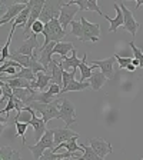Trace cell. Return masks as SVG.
I'll use <instances>...</instances> for the list:
<instances>
[{
    "label": "cell",
    "instance_id": "cell-1",
    "mask_svg": "<svg viewBox=\"0 0 143 160\" xmlns=\"http://www.w3.org/2000/svg\"><path fill=\"white\" fill-rule=\"evenodd\" d=\"M27 149L33 154V160H39L43 156V153L47 149H54V137H53V129H47L43 137L34 143V146H27Z\"/></svg>",
    "mask_w": 143,
    "mask_h": 160
},
{
    "label": "cell",
    "instance_id": "cell-2",
    "mask_svg": "<svg viewBox=\"0 0 143 160\" xmlns=\"http://www.w3.org/2000/svg\"><path fill=\"white\" fill-rule=\"evenodd\" d=\"M43 36H44L43 46H47L49 43H53V42L54 43H59L66 36V30H63V27L60 26L59 19H54L52 22H49L47 24H44Z\"/></svg>",
    "mask_w": 143,
    "mask_h": 160
},
{
    "label": "cell",
    "instance_id": "cell-3",
    "mask_svg": "<svg viewBox=\"0 0 143 160\" xmlns=\"http://www.w3.org/2000/svg\"><path fill=\"white\" fill-rule=\"evenodd\" d=\"M60 102L62 100H54L53 103L44 104V103H32L30 107L34 110V112H39L42 114V119L44 120V123H47L49 120L52 119H60Z\"/></svg>",
    "mask_w": 143,
    "mask_h": 160
},
{
    "label": "cell",
    "instance_id": "cell-4",
    "mask_svg": "<svg viewBox=\"0 0 143 160\" xmlns=\"http://www.w3.org/2000/svg\"><path fill=\"white\" fill-rule=\"evenodd\" d=\"M82 23V37L80 42H92L97 43L100 40V24L99 23H90L84 19V16L80 17Z\"/></svg>",
    "mask_w": 143,
    "mask_h": 160
},
{
    "label": "cell",
    "instance_id": "cell-5",
    "mask_svg": "<svg viewBox=\"0 0 143 160\" xmlns=\"http://www.w3.org/2000/svg\"><path fill=\"white\" fill-rule=\"evenodd\" d=\"M63 2H44L43 10L40 14V22H43L44 24H47L49 22L54 19H59L62 7H63Z\"/></svg>",
    "mask_w": 143,
    "mask_h": 160
},
{
    "label": "cell",
    "instance_id": "cell-6",
    "mask_svg": "<svg viewBox=\"0 0 143 160\" xmlns=\"http://www.w3.org/2000/svg\"><path fill=\"white\" fill-rule=\"evenodd\" d=\"M60 119L66 123V127L76 123V110H74L73 103L64 97L60 102Z\"/></svg>",
    "mask_w": 143,
    "mask_h": 160
},
{
    "label": "cell",
    "instance_id": "cell-7",
    "mask_svg": "<svg viewBox=\"0 0 143 160\" xmlns=\"http://www.w3.org/2000/svg\"><path fill=\"white\" fill-rule=\"evenodd\" d=\"M117 4H119L120 10H122V13H123V29L127 30L132 36H136L140 24L137 23V20L133 17V13L126 7V4L125 3H117Z\"/></svg>",
    "mask_w": 143,
    "mask_h": 160
},
{
    "label": "cell",
    "instance_id": "cell-8",
    "mask_svg": "<svg viewBox=\"0 0 143 160\" xmlns=\"http://www.w3.org/2000/svg\"><path fill=\"white\" fill-rule=\"evenodd\" d=\"M89 146L102 159H105L107 154H110L113 152L112 150V144L109 142H106L105 139H102V137H92V139H89Z\"/></svg>",
    "mask_w": 143,
    "mask_h": 160
},
{
    "label": "cell",
    "instance_id": "cell-9",
    "mask_svg": "<svg viewBox=\"0 0 143 160\" xmlns=\"http://www.w3.org/2000/svg\"><path fill=\"white\" fill-rule=\"evenodd\" d=\"M40 49V44L37 42V34L30 33L29 39L26 42H23V44L16 50L19 54H23V56H29V57H36L34 52Z\"/></svg>",
    "mask_w": 143,
    "mask_h": 160
},
{
    "label": "cell",
    "instance_id": "cell-10",
    "mask_svg": "<svg viewBox=\"0 0 143 160\" xmlns=\"http://www.w3.org/2000/svg\"><path fill=\"white\" fill-rule=\"evenodd\" d=\"M77 10H79L77 6H73V4H69V3L63 4L62 12H60V16H59V23H60V26L63 27V30H66V27L74 20Z\"/></svg>",
    "mask_w": 143,
    "mask_h": 160
},
{
    "label": "cell",
    "instance_id": "cell-11",
    "mask_svg": "<svg viewBox=\"0 0 143 160\" xmlns=\"http://www.w3.org/2000/svg\"><path fill=\"white\" fill-rule=\"evenodd\" d=\"M43 6H44V2H42V0L33 2V4H32V10H30L29 22H27L26 27L23 29V36H30V30H32V26L34 24V22H37V20L40 19V14H42Z\"/></svg>",
    "mask_w": 143,
    "mask_h": 160
},
{
    "label": "cell",
    "instance_id": "cell-12",
    "mask_svg": "<svg viewBox=\"0 0 143 160\" xmlns=\"http://www.w3.org/2000/svg\"><path fill=\"white\" fill-rule=\"evenodd\" d=\"M53 137H54V147H57L59 144L69 142L72 137H79V134L73 130H70L69 127H56L53 129Z\"/></svg>",
    "mask_w": 143,
    "mask_h": 160
},
{
    "label": "cell",
    "instance_id": "cell-13",
    "mask_svg": "<svg viewBox=\"0 0 143 160\" xmlns=\"http://www.w3.org/2000/svg\"><path fill=\"white\" fill-rule=\"evenodd\" d=\"M54 46H56V43H49L47 46H40V49L37 50V52H40V56H39V63L42 64V66L44 67V70H49V64L50 62H52V59H53V49Z\"/></svg>",
    "mask_w": 143,
    "mask_h": 160
},
{
    "label": "cell",
    "instance_id": "cell-14",
    "mask_svg": "<svg viewBox=\"0 0 143 160\" xmlns=\"http://www.w3.org/2000/svg\"><path fill=\"white\" fill-rule=\"evenodd\" d=\"M115 60H116L115 56H112V57H107V59H103V60H93L92 64L96 66V67H99V70L107 77V79H112L113 74H115V72H113Z\"/></svg>",
    "mask_w": 143,
    "mask_h": 160
},
{
    "label": "cell",
    "instance_id": "cell-15",
    "mask_svg": "<svg viewBox=\"0 0 143 160\" xmlns=\"http://www.w3.org/2000/svg\"><path fill=\"white\" fill-rule=\"evenodd\" d=\"M27 6V2H24V3H12L9 7H7V13L4 14V17L2 20L4 22V24L6 23H13L14 20H16V17L19 16L20 12H23L24 9H26Z\"/></svg>",
    "mask_w": 143,
    "mask_h": 160
},
{
    "label": "cell",
    "instance_id": "cell-16",
    "mask_svg": "<svg viewBox=\"0 0 143 160\" xmlns=\"http://www.w3.org/2000/svg\"><path fill=\"white\" fill-rule=\"evenodd\" d=\"M115 10H116V17H115V19H112V17L106 13L103 14V17L110 23V26H109L110 33H113V32L116 33V30L119 29L120 26H123V13H122V10H120V7L117 3H115Z\"/></svg>",
    "mask_w": 143,
    "mask_h": 160
},
{
    "label": "cell",
    "instance_id": "cell-17",
    "mask_svg": "<svg viewBox=\"0 0 143 160\" xmlns=\"http://www.w3.org/2000/svg\"><path fill=\"white\" fill-rule=\"evenodd\" d=\"M80 62L82 60L77 59V54H76V49L72 50V56L70 57H62V60H60V66H62V69L64 70V72H70L72 70H77V67L80 66Z\"/></svg>",
    "mask_w": 143,
    "mask_h": 160
},
{
    "label": "cell",
    "instance_id": "cell-18",
    "mask_svg": "<svg viewBox=\"0 0 143 160\" xmlns=\"http://www.w3.org/2000/svg\"><path fill=\"white\" fill-rule=\"evenodd\" d=\"M30 126H33V130H34V142H39L42 137H43V134L46 133V123H44L43 119H40V117H36L34 116L33 119H32V122H30Z\"/></svg>",
    "mask_w": 143,
    "mask_h": 160
},
{
    "label": "cell",
    "instance_id": "cell-19",
    "mask_svg": "<svg viewBox=\"0 0 143 160\" xmlns=\"http://www.w3.org/2000/svg\"><path fill=\"white\" fill-rule=\"evenodd\" d=\"M107 82V77L105 76L102 72H100L99 69L94 70L93 74H92V77H90V87H92V90H94V92H97V90H100L102 87H103V84Z\"/></svg>",
    "mask_w": 143,
    "mask_h": 160
},
{
    "label": "cell",
    "instance_id": "cell-20",
    "mask_svg": "<svg viewBox=\"0 0 143 160\" xmlns=\"http://www.w3.org/2000/svg\"><path fill=\"white\" fill-rule=\"evenodd\" d=\"M36 83H37V92H46V87L52 84V76L46 72H39L36 73Z\"/></svg>",
    "mask_w": 143,
    "mask_h": 160
},
{
    "label": "cell",
    "instance_id": "cell-21",
    "mask_svg": "<svg viewBox=\"0 0 143 160\" xmlns=\"http://www.w3.org/2000/svg\"><path fill=\"white\" fill-rule=\"evenodd\" d=\"M80 73H82V77H80V82L83 83L86 79H90L92 77V74H93V72L92 70H96V66H89L87 64V54L84 53L83 57H82V62H80Z\"/></svg>",
    "mask_w": 143,
    "mask_h": 160
},
{
    "label": "cell",
    "instance_id": "cell-22",
    "mask_svg": "<svg viewBox=\"0 0 143 160\" xmlns=\"http://www.w3.org/2000/svg\"><path fill=\"white\" fill-rule=\"evenodd\" d=\"M32 4H33V0H29L27 2V6L23 12H20L19 16L16 17L13 23L16 24V27H26L27 22H29V16H30V10H32Z\"/></svg>",
    "mask_w": 143,
    "mask_h": 160
},
{
    "label": "cell",
    "instance_id": "cell-23",
    "mask_svg": "<svg viewBox=\"0 0 143 160\" xmlns=\"http://www.w3.org/2000/svg\"><path fill=\"white\" fill-rule=\"evenodd\" d=\"M80 149L84 152V154L83 156H79V154L76 153V156H74L76 160H105V159H102V157L97 156L89 144H80Z\"/></svg>",
    "mask_w": 143,
    "mask_h": 160
},
{
    "label": "cell",
    "instance_id": "cell-24",
    "mask_svg": "<svg viewBox=\"0 0 143 160\" xmlns=\"http://www.w3.org/2000/svg\"><path fill=\"white\" fill-rule=\"evenodd\" d=\"M77 139H79V137H72L69 142H64V143L59 144L57 147H54L53 149V153H57V150H60V149H66V152L77 153V152L80 150V146L77 144Z\"/></svg>",
    "mask_w": 143,
    "mask_h": 160
},
{
    "label": "cell",
    "instance_id": "cell-25",
    "mask_svg": "<svg viewBox=\"0 0 143 160\" xmlns=\"http://www.w3.org/2000/svg\"><path fill=\"white\" fill-rule=\"evenodd\" d=\"M73 49H74L73 43H70V42H59V43H56V46L53 49V54H59L62 57H66L67 53L72 52Z\"/></svg>",
    "mask_w": 143,
    "mask_h": 160
},
{
    "label": "cell",
    "instance_id": "cell-26",
    "mask_svg": "<svg viewBox=\"0 0 143 160\" xmlns=\"http://www.w3.org/2000/svg\"><path fill=\"white\" fill-rule=\"evenodd\" d=\"M90 87V83L89 82H77L76 79H73L72 82L69 83V86L66 87V89L62 90V93L60 94H63V93H67V92H80V90H84V89H89Z\"/></svg>",
    "mask_w": 143,
    "mask_h": 160
},
{
    "label": "cell",
    "instance_id": "cell-27",
    "mask_svg": "<svg viewBox=\"0 0 143 160\" xmlns=\"http://www.w3.org/2000/svg\"><path fill=\"white\" fill-rule=\"evenodd\" d=\"M10 60H14V62H16V63H19L20 66L23 67V69H29L32 57L23 56V54H19L16 50H14V52H10Z\"/></svg>",
    "mask_w": 143,
    "mask_h": 160
},
{
    "label": "cell",
    "instance_id": "cell-28",
    "mask_svg": "<svg viewBox=\"0 0 143 160\" xmlns=\"http://www.w3.org/2000/svg\"><path fill=\"white\" fill-rule=\"evenodd\" d=\"M9 79H24V80H29V82H33V80H36V74L33 73V70L30 69H20L14 76L7 77V80Z\"/></svg>",
    "mask_w": 143,
    "mask_h": 160
},
{
    "label": "cell",
    "instance_id": "cell-29",
    "mask_svg": "<svg viewBox=\"0 0 143 160\" xmlns=\"http://www.w3.org/2000/svg\"><path fill=\"white\" fill-rule=\"evenodd\" d=\"M6 83L12 89H32L30 82L24 79H9V80H6Z\"/></svg>",
    "mask_w": 143,
    "mask_h": 160
},
{
    "label": "cell",
    "instance_id": "cell-30",
    "mask_svg": "<svg viewBox=\"0 0 143 160\" xmlns=\"http://www.w3.org/2000/svg\"><path fill=\"white\" fill-rule=\"evenodd\" d=\"M14 124H16V136L23 137L22 139V146H26V130L29 127V124L20 123V122H16V120H14Z\"/></svg>",
    "mask_w": 143,
    "mask_h": 160
},
{
    "label": "cell",
    "instance_id": "cell-31",
    "mask_svg": "<svg viewBox=\"0 0 143 160\" xmlns=\"http://www.w3.org/2000/svg\"><path fill=\"white\" fill-rule=\"evenodd\" d=\"M14 150L9 146H3L0 147V160H12L13 157Z\"/></svg>",
    "mask_w": 143,
    "mask_h": 160
},
{
    "label": "cell",
    "instance_id": "cell-32",
    "mask_svg": "<svg viewBox=\"0 0 143 160\" xmlns=\"http://www.w3.org/2000/svg\"><path fill=\"white\" fill-rule=\"evenodd\" d=\"M129 46H130V49H132V52H133L135 59L139 60V63H140V69H143V53H142V50L137 49L136 44H135L133 42H130Z\"/></svg>",
    "mask_w": 143,
    "mask_h": 160
},
{
    "label": "cell",
    "instance_id": "cell-33",
    "mask_svg": "<svg viewBox=\"0 0 143 160\" xmlns=\"http://www.w3.org/2000/svg\"><path fill=\"white\" fill-rule=\"evenodd\" d=\"M70 26H72L70 33L73 34V36H76L77 39H80V37H82V23H80V20L79 22H77V20H73V22L70 23Z\"/></svg>",
    "mask_w": 143,
    "mask_h": 160
},
{
    "label": "cell",
    "instance_id": "cell-34",
    "mask_svg": "<svg viewBox=\"0 0 143 160\" xmlns=\"http://www.w3.org/2000/svg\"><path fill=\"white\" fill-rule=\"evenodd\" d=\"M86 7L87 10H90V12H96V13H99L100 16H103V12L100 10L99 7V2L97 0H86Z\"/></svg>",
    "mask_w": 143,
    "mask_h": 160
},
{
    "label": "cell",
    "instance_id": "cell-35",
    "mask_svg": "<svg viewBox=\"0 0 143 160\" xmlns=\"http://www.w3.org/2000/svg\"><path fill=\"white\" fill-rule=\"evenodd\" d=\"M115 59L119 62V67H120V69H126V67L132 63L133 57H122V56H119V54H115Z\"/></svg>",
    "mask_w": 143,
    "mask_h": 160
},
{
    "label": "cell",
    "instance_id": "cell-36",
    "mask_svg": "<svg viewBox=\"0 0 143 160\" xmlns=\"http://www.w3.org/2000/svg\"><path fill=\"white\" fill-rule=\"evenodd\" d=\"M74 74H76V70H72V72H64L63 70V89H66L69 86V83L74 79Z\"/></svg>",
    "mask_w": 143,
    "mask_h": 160
},
{
    "label": "cell",
    "instance_id": "cell-37",
    "mask_svg": "<svg viewBox=\"0 0 143 160\" xmlns=\"http://www.w3.org/2000/svg\"><path fill=\"white\" fill-rule=\"evenodd\" d=\"M13 109H16V104H14V96H12L9 100H7V106L4 107L3 110H0V113H2V114H6V116H7L10 110H13Z\"/></svg>",
    "mask_w": 143,
    "mask_h": 160
},
{
    "label": "cell",
    "instance_id": "cell-38",
    "mask_svg": "<svg viewBox=\"0 0 143 160\" xmlns=\"http://www.w3.org/2000/svg\"><path fill=\"white\" fill-rule=\"evenodd\" d=\"M43 30H44V23L43 22H40V20H37V22H34V24L32 26V33L34 34H43Z\"/></svg>",
    "mask_w": 143,
    "mask_h": 160
},
{
    "label": "cell",
    "instance_id": "cell-39",
    "mask_svg": "<svg viewBox=\"0 0 143 160\" xmlns=\"http://www.w3.org/2000/svg\"><path fill=\"white\" fill-rule=\"evenodd\" d=\"M7 7H9V6H6L3 2H0V20L3 19L4 14L7 13Z\"/></svg>",
    "mask_w": 143,
    "mask_h": 160
},
{
    "label": "cell",
    "instance_id": "cell-40",
    "mask_svg": "<svg viewBox=\"0 0 143 160\" xmlns=\"http://www.w3.org/2000/svg\"><path fill=\"white\" fill-rule=\"evenodd\" d=\"M12 160H23V159L20 157V153H19V152H16V150H14V153H13V157H12Z\"/></svg>",
    "mask_w": 143,
    "mask_h": 160
},
{
    "label": "cell",
    "instance_id": "cell-41",
    "mask_svg": "<svg viewBox=\"0 0 143 160\" xmlns=\"http://www.w3.org/2000/svg\"><path fill=\"white\" fill-rule=\"evenodd\" d=\"M7 120H9V114H7V116H3V114L0 113V123H6Z\"/></svg>",
    "mask_w": 143,
    "mask_h": 160
},
{
    "label": "cell",
    "instance_id": "cell-42",
    "mask_svg": "<svg viewBox=\"0 0 143 160\" xmlns=\"http://www.w3.org/2000/svg\"><path fill=\"white\" fill-rule=\"evenodd\" d=\"M126 69H127V70H129V72H135V70H136V67H135V66H133V64L130 63V64H129V66H127V67H126Z\"/></svg>",
    "mask_w": 143,
    "mask_h": 160
},
{
    "label": "cell",
    "instance_id": "cell-43",
    "mask_svg": "<svg viewBox=\"0 0 143 160\" xmlns=\"http://www.w3.org/2000/svg\"><path fill=\"white\" fill-rule=\"evenodd\" d=\"M140 6H143V0H139V2L136 3V9H139Z\"/></svg>",
    "mask_w": 143,
    "mask_h": 160
},
{
    "label": "cell",
    "instance_id": "cell-44",
    "mask_svg": "<svg viewBox=\"0 0 143 160\" xmlns=\"http://www.w3.org/2000/svg\"><path fill=\"white\" fill-rule=\"evenodd\" d=\"M3 130H4V123H0V134L3 133Z\"/></svg>",
    "mask_w": 143,
    "mask_h": 160
},
{
    "label": "cell",
    "instance_id": "cell-45",
    "mask_svg": "<svg viewBox=\"0 0 143 160\" xmlns=\"http://www.w3.org/2000/svg\"><path fill=\"white\" fill-rule=\"evenodd\" d=\"M2 24H4V22H3V20H0V26H2Z\"/></svg>",
    "mask_w": 143,
    "mask_h": 160
},
{
    "label": "cell",
    "instance_id": "cell-46",
    "mask_svg": "<svg viewBox=\"0 0 143 160\" xmlns=\"http://www.w3.org/2000/svg\"><path fill=\"white\" fill-rule=\"evenodd\" d=\"M2 84H3V80H0V87H2Z\"/></svg>",
    "mask_w": 143,
    "mask_h": 160
},
{
    "label": "cell",
    "instance_id": "cell-47",
    "mask_svg": "<svg viewBox=\"0 0 143 160\" xmlns=\"http://www.w3.org/2000/svg\"><path fill=\"white\" fill-rule=\"evenodd\" d=\"M63 160H70V159H63Z\"/></svg>",
    "mask_w": 143,
    "mask_h": 160
},
{
    "label": "cell",
    "instance_id": "cell-48",
    "mask_svg": "<svg viewBox=\"0 0 143 160\" xmlns=\"http://www.w3.org/2000/svg\"><path fill=\"white\" fill-rule=\"evenodd\" d=\"M142 160H143V159H142Z\"/></svg>",
    "mask_w": 143,
    "mask_h": 160
}]
</instances>
